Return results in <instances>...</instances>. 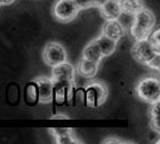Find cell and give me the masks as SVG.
<instances>
[{"label": "cell", "instance_id": "obj_5", "mask_svg": "<svg viewBox=\"0 0 160 144\" xmlns=\"http://www.w3.org/2000/svg\"><path fill=\"white\" fill-rule=\"evenodd\" d=\"M42 59L46 65L53 67L67 61V52L65 48L57 42H49L46 45L42 51Z\"/></svg>", "mask_w": 160, "mask_h": 144}, {"label": "cell", "instance_id": "obj_7", "mask_svg": "<svg viewBox=\"0 0 160 144\" xmlns=\"http://www.w3.org/2000/svg\"><path fill=\"white\" fill-rule=\"evenodd\" d=\"M75 78V69L67 61L56 65L51 70L52 82H72Z\"/></svg>", "mask_w": 160, "mask_h": 144}, {"label": "cell", "instance_id": "obj_9", "mask_svg": "<svg viewBox=\"0 0 160 144\" xmlns=\"http://www.w3.org/2000/svg\"><path fill=\"white\" fill-rule=\"evenodd\" d=\"M102 35L118 41L125 35V28L119 20H107L102 27Z\"/></svg>", "mask_w": 160, "mask_h": 144}, {"label": "cell", "instance_id": "obj_4", "mask_svg": "<svg viewBox=\"0 0 160 144\" xmlns=\"http://www.w3.org/2000/svg\"><path fill=\"white\" fill-rule=\"evenodd\" d=\"M79 8L72 0H57L53 6L52 15L56 20L62 23H67L76 18Z\"/></svg>", "mask_w": 160, "mask_h": 144}, {"label": "cell", "instance_id": "obj_17", "mask_svg": "<svg viewBox=\"0 0 160 144\" xmlns=\"http://www.w3.org/2000/svg\"><path fill=\"white\" fill-rule=\"evenodd\" d=\"M159 33H160V29L159 27H156L155 29H152L149 32V35L147 36V40L149 41L153 47L157 50L160 51V40H159Z\"/></svg>", "mask_w": 160, "mask_h": 144}, {"label": "cell", "instance_id": "obj_13", "mask_svg": "<svg viewBox=\"0 0 160 144\" xmlns=\"http://www.w3.org/2000/svg\"><path fill=\"white\" fill-rule=\"evenodd\" d=\"M72 82H53V94L58 103H62L70 94Z\"/></svg>", "mask_w": 160, "mask_h": 144}, {"label": "cell", "instance_id": "obj_19", "mask_svg": "<svg viewBox=\"0 0 160 144\" xmlns=\"http://www.w3.org/2000/svg\"><path fill=\"white\" fill-rule=\"evenodd\" d=\"M27 94L30 101H35L36 97H38V90H37V84L35 83H30L27 88Z\"/></svg>", "mask_w": 160, "mask_h": 144}, {"label": "cell", "instance_id": "obj_23", "mask_svg": "<svg viewBox=\"0 0 160 144\" xmlns=\"http://www.w3.org/2000/svg\"><path fill=\"white\" fill-rule=\"evenodd\" d=\"M15 0H0V5H10Z\"/></svg>", "mask_w": 160, "mask_h": 144}, {"label": "cell", "instance_id": "obj_3", "mask_svg": "<svg viewBox=\"0 0 160 144\" xmlns=\"http://www.w3.org/2000/svg\"><path fill=\"white\" fill-rule=\"evenodd\" d=\"M160 51L157 50L151 43L147 40V38L138 39L135 45L131 48V55L133 59H136L138 62L147 65L150 60L157 55H159Z\"/></svg>", "mask_w": 160, "mask_h": 144}, {"label": "cell", "instance_id": "obj_6", "mask_svg": "<svg viewBox=\"0 0 160 144\" xmlns=\"http://www.w3.org/2000/svg\"><path fill=\"white\" fill-rule=\"evenodd\" d=\"M108 97V89L102 82H93L86 90V102L89 107H100Z\"/></svg>", "mask_w": 160, "mask_h": 144}, {"label": "cell", "instance_id": "obj_18", "mask_svg": "<svg viewBox=\"0 0 160 144\" xmlns=\"http://www.w3.org/2000/svg\"><path fill=\"white\" fill-rule=\"evenodd\" d=\"M151 127L159 131V101L153 103L151 108Z\"/></svg>", "mask_w": 160, "mask_h": 144}, {"label": "cell", "instance_id": "obj_14", "mask_svg": "<svg viewBox=\"0 0 160 144\" xmlns=\"http://www.w3.org/2000/svg\"><path fill=\"white\" fill-rule=\"evenodd\" d=\"M82 58L97 63L100 62V60L102 58V55H101V51H100L99 47H98V45L96 43L95 40H93L92 42H90L89 45L86 46V48L83 49V52H82Z\"/></svg>", "mask_w": 160, "mask_h": 144}, {"label": "cell", "instance_id": "obj_2", "mask_svg": "<svg viewBox=\"0 0 160 144\" xmlns=\"http://www.w3.org/2000/svg\"><path fill=\"white\" fill-rule=\"evenodd\" d=\"M138 97L143 101L153 104L160 100V82L157 77H145L136 85Z\"/></svg>", "mask_w": 160, "mask_h": 144}, {"label": "cell", "instance_id": "obj_22", "mask_svg": "<svg viewBox=\"0 0 160 144\" xmlns=\"http://www.w3.org/2000/svg\"><path fill=\"white\" fill-rule=\"evenodd\" d=\"M106 1H107V0H92V7L93 6H96V7H100V6L103 5Z\"/></svg>", "mask_w": 160, "mask_h": 144}, {"label": "cell", "instance_id": "obj_1", "mask_svg": "<svg viewBox=\"0 0 160 144\" xmlns=\"http://www.w3.org/2000/svg\"><path fill=\"white\" fill-rule=\"evenodd\" d=\"M156 18L150 10L142 8L137 13L133 15V20L130 27L131 36L136 40L146 38L151 30L155 28Z\"/></svg>", "mask_w": 160, "mask_h": 144}, {"label": "cell", "instance_id": "obj_16", "mask_svg": "<svg viewBox=\"0 0 160 144\" xmlns=\"http://www.w3.org/2000/svg\"><path fill=\"white\" fill-rule=\"evenodd\" d=\"M52 134L56 137L57 143H75L70 129H52Z\"/></svg>", "mask_w": 160, "mask_h": 144}, {"label": "cell", "instance_id": "obj_12", "mask_svg": "<svg viewBox=\"0 0 160 144\" xmlns=\"http://www.w3.org/2000/svg\"><path fill=\"white\" fill-rule=\"evenodd\" d=\"M95 41L98 45V47H99L102 57H108V55H112L115 52L116 47H117V41L116 40L111 39V38L107 37L105 35H101Z\"/></svg>", "mask_w": 160, "mask_h": 144}, {"label": "cell", "instance_id": "obj_11", "mask_svg": "<svg viewBox=\"0 0 160 144\" xmlns=\"http://www.w3.org/2000/svg\"><path fill=\"white\" fill-rule=\"evenodd\" d=\"M98 69H99V63L90 61V60L85 59V58L80 60L79 65H78L79 74L85 78H93L97 74Z\"/></svg>", "mask_w": 160, "mask_h": 144}, {"label": "cell", "instance_id": "obj_20", "mask_svg": "<svg viewBox=\"0 0 160 144\" xmlns=\"http://www.w3.org/2000/svg\"><path fill=\"white\" fill-rule=\"evenodd\" d=\"M79 9H86V8L92 7V0H72Z\"/></svg>", "mask_w": 160, "mask_h": 144}, {"label": "cell", "instance_id": "obj_15", "mask_svg": "<svg viewBox=\"0 0 160 144\" xmlns=\"http://www.w3.org/2000/svg\"><path fill=\"white\" fill-rule=\"evenodd\" d=\"M120 8L123 13L135 15L143 8L142 0H119Z\"/></svg>", "mask_w": 160, "mask_h": 144}, {"label": "cell", "instance_id": "obj_8", "mask_svg": "<svg viewBox=\"0 0 160 144\" xmlns=\"http://www.w3.org/2000/svg\"><path fill=\"white\" fill-rule=\"evenodd\" d=\"M38 90V99L41 103H49L53 99V82L47 78H38L36 80Z\"/></svg>", "mask_w": 160, "mask_h": 144}, {"label": "cell", "instance_id": "obj_21", "mask_svg": "<svg viewBox=\"0 0 160 144\" xmlns=\"http://www.w3.org/2000/svg\"><path fill=\"white\" fill-rule=\"evenodd\" d=\"M147 65L150 68H152V69H155V70H159L160 69V53L150 60L149 62L147 63Z\"/></svg>", "mask_w": 160, "mask_h": 144}, {"label": "cell", "instance_id": "obj_10", "mask_svg": "<svg viewBox=\"0 0 160 144\" xmlns=\"http://www.w3.org/2000/svg\"><path fill=\"white\" fill-rule=\"evenodd\" d=\"M100 12L106 20L119 19L122 11L120 8L119 0H107L103 5L100 6Z\"/></svg>", "mask_w": 160, "mask_h": 144}]
</instances>
